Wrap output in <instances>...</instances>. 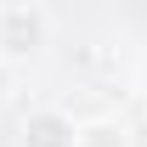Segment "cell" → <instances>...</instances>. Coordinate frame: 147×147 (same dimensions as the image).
<instances>
[{
	"label": "cell",
	"mask_w": 147,
	"mask_h": 147,
	"mask_svg": "<svg viewBox=\"0 0 147 147\" xmlns=\"http://www.w3.org/2000/svg\"><path fill=\"white\" fill-rule=\"evenodd\" d=\"M51 45V11L40 0H6L0 6V62L28 68Z\"/></svg>",
	"instance_id": "obj_1"
},
{
	"label": "cell",
	"mask_w": 147,
	"mask_h": 147,
	"mask_svg": "<svg viewBox=\"0 0 147 147\" xmlns=\"http://www.w3.org/2000/svg\"><path fill=\"white\" fill-rule=\"evenodd\" d=\"M74 136H79V119L57 102H40L17 119V147H74Z\"/></svg>",
	"instance_id": "obj_2"
},
{
	"label": "cell",
	"mask_w": 147,
	"mask_h": 147,
	"mask_svg": "<svg viewBox=\"0 0 147 147\" xmlns=\"http://www.w3.org/2000/svg\"><path fill=\"white\" fill-rule=\"evenodd\" d=\"M74 147H130V125L119 113H96V119H79V136Z\"/></svg>",
	"instance_id": "obj_3"
},
{
	"label": "cell",
	"mask_w": 147,
	"mask_h": 147,
	"mask_svg": "<svg viewBox=\"0 0 147 147\" xmlns=\"http://www.w3.org/2000/svg\"><path fill=\"white\" fill-rule=\"evenodd\" d=\"M17 74H23V68H11V62H0V102H6V96L17 91Z\"/></svg>",
	"instance_id": "obj_4"
},
{
	"label": "cell",
	"mask_w": 147,
	"mask_h": 147,
	"mask_svg": "<svg viewBox=\"0 0 147 147\" xmlns=\"http://www.w3.org/2000/svg\"><path fill=\"white\" fill-rule=\"evenodd\" d=\"M142 91H147V62H142Z\"/></svg>",
	"instance_id": "obj_5"
}]
</instances>
